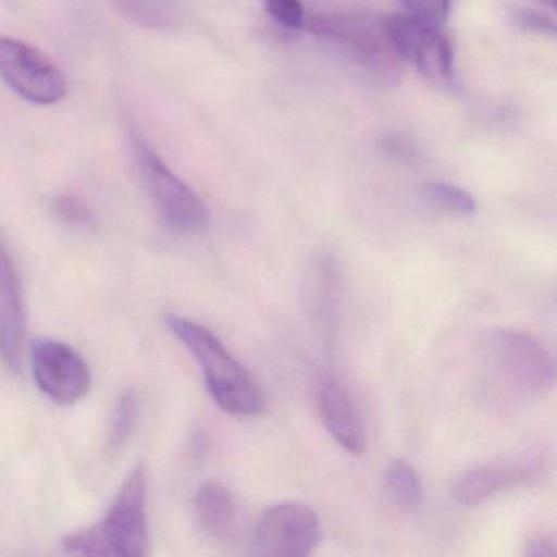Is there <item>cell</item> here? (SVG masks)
<instances>
[{"label": "cell", "instance_id": "12", "mask_svg": "<svg viewBox=\"0 0 557 557\" xmlns=\"http://www.w3.org/2000/svg\"><path fill=\"white\" fill-rule=\"evenodd\" d=\"M318 407L322 422L345 451L360 456L367 451L363 420L348 391L337 377L324 374L318 384Z\"/></svg>", "mask_w": 557, "mask_h": 557}, {"label": "cell", "instance_id": "5", "mask_svg": "<svg viewBox=\"0 0 557 557\" xmlns=\"http://www.w3.org/2000/svg\"><path fill=\"white\" fill-rule=\"evenodd\" d=\"M132 146L143 184L162 223L182 236L205 233L210 226V211L197 191L175 175L141 136L136 135Z\"/></svg>", "mask_w": 557, "mask_h": 557}, {"label": "cell", "instance_id": "15", "mask_svg": "<svg viewBox=\"0 0 557 557\" xmlns=\"http://www.w3.org/2000/svg\"><path fill=\"white\" fill-rule=\"evenodd\" d=\"M112 4L126 21L152 30L175 27L184 15L181 0H112Z\"/></svg>", "mask_w": 557, "mask_h": 557}, {"label": "cell", "instance_id": "22", "mask_svg": "<svg viewBox=\"0 0 557 557\" xmlns=\"http://www.w3.org/2000/svg\"><path fill=\"white\" fill-rule=\"evenodd\" d=\"M511 17L515 18L521 30L541 35L556 34V25H554L553 18L546 17L540 12L530 11V9H515Z\"/></svg>", "mask_w": 557, "mask_h": 557}, {"label": "cell", "instance_id": "7", "mask_svg": "<svg viewBox=\"0 0 557 557\" xmlns=\"http://www.w3.org/2000/svg\"><path fill=\"white\" fill-rule=\"evenodd\" d=\"M0 77L35 106H54L66 97V77L41 51L14 38L0 37Z\"/></svg>", "mask_w": 557, "mask_h": 557}, {"label": "cell", "instance_id": "18", "mask_svg": "<svg viewBox=\"0 0 557 557\" xmlns=\"http://www.w3.org/2000/svg\"><path fill=\"white\" fill-rule=\"evenodd\" d=\"M138 412V399L135 394H123L113 410L112 423H110V446L113 449L122 448L128 442L129 436L135 432Z\"/></svg>", "mask_w": 557, "mask_h": 557}, {"label": "cell", "instance_id": "17", "mask_svg": "<svg viewBox=\"0 0 557 557\" xmlns=\"http://www.w3.org/2000/svg\"><path fill=\"white\" fill-rule=\"evenodd\" d=\"M423 195L430 203L448 213L469 216L475 211V201L471 194L446 182H429L423 187Z\"/></svg>", "mask_w": 557, "mask_h": 557}, {"label": "cell", "instance_id": "11", "mask_svg": "<svg viewBox=\"0 0 557 557\" xmlns=\"http://www.w3.org/2000/svg\"><path fill=\"white\" fill-rule=\"evenodd\" d=\"M27 312L21 278L8 244L0 237V361L11 373L24 370Z\"/></svg>", "mask_w": 557, "mask_h": 557}, {"label": "cell", "instance_id": "4", "mask_svg": "<svg viewBox=\"0 0 557 557\" xmlns=\"http://www.w3.org/2000/svg\"><path fill=\"white\" fill-rule=\"evenodd\" d=\"M312 32L373 83L389 87L399 81V58L389 47L383 21L364 14L324 15L314 18Z\"/></svg>", "mask_w": 557, "mask_h": 557}, {"label": "cell", "instance_id": "6", "mask_svg": "<svg viewBox=\"0 0 557 557\" xmlns=\"http://www.w3.org/2000/svg\"><path fill=\"white\" fill-rule=\"evenodd\" d=\"M321 523L311 507L296 502L267 508L253 530L250 554L259 557H305L318 547Z\"/></svg>", "mask_w": 557, "mask_h": 557}, {"label": "cell", "instance_id": "1", "mask_svg": "<svg viewBox=\"0 0 557 557\" xmlns=\"http://www.w3.org/2000/svg\"><path fill=\"white\" fill-rule=\"evenodd\" d=\"M165 324L197 358L208 393L224 412L239 417L262 412L265 397L259 384L210 329L177 314H169Z\"/></svg>", "mask_w": 557, "mask_h": 557}, {"label": "cell", "instance_id": "16", "mask_svg": "<svg viewBox=\"0 0 557 557\" xmlns=\"http://www.w3.org/2000/svg\"><path fill=\"white\" fill-rule=\"evenodd\" d=\"M386 488L391 498L406 510H417L423 504V484L419 472L406 459L391 462L386 471Z\"/></svg>", "mask_w": 557, "mask_h": 557}, {"label": "cell", "instance_id": "14", "mask_svg": "<svg viewBox=\"0 0 557 557\" xmlns=\"http://www.w3.org/2000/svg\"><path fill=\"white\" fill-rule=\"evenodd\" d=\"M195 513L198 523L210 536L224 540L236 527V498L223 482H205L195 497Z\"/></svg>", "mask_w": 557, "mask_h": 557}, {"label": "cell", "instance_id": "20", "mask_svg": "<svg viewBox=\"0 0 557 557\" xmlns=\"http://www.w3.org/2000/svg\"><path fill=\"white\" fill-rule=\"evenodd\" d=\"M270 17L286 30H299L305 25V8L301 0H263Z\"/></svg>", "mask_w": 557, "mask_h": 557}, {"label": "cell", "instance_id": "23", "mask_svg": "<svg viewBox=\"0 0 557 557\" xmlns=\"http://www.w3.org/2000/svg\"><path fill=\"white\" fill-rule=\"evenodd\" d=\"M556 537L549 533H533L524 541V556L528 557H554L556 556Z\"/></svg>", "mask_w": 557, "mask_h": 557}, {"label": "cell", "instance_id": "10", "mask_svg": "<svg viewBox=\"0 0 557 557\" xmlns=\"http://www.w3.org/2000/svg\"><path fill=\"white\" fill-rule=\"evenodd\" d=\"M30 357L37 386L53 403L71 406L86 396L90 387V370L73 347L40 338L32 345Z\"/></svg>", "mask_w": 557, "mask_h": 557}, {"label": "cell", "instance_id": "9", "mask_svg": "<svg viewBox=\"0 0 557 557\" xmlns=\"http://www.w3.org/2000/svg\"><path fill=\"white\" fill-rule=\"evenodd\" d=\"M546 471L547 458L544 453H523L497 459L459 474L453 482L451 495L458 504L475 507L502 492L543 481Z\"/></svg>", "mask_w": 557, "mask_h": 557}, {"label": "cell", "instance_id": "21", "mask_svg": "<svg viewBox=\"0 0 557 557\" xmlns=\"http://www.w3.org/2000/svg\"><path fill=\"white\" fill-rule=\"evenodd\" d=\"M54 213L64 223L76 227H87L92 224L94 216L89 208L74 197H58L53 203Z\"/></svg>", "mask_w": 557, "mask_h": 557}, {"label": "cell", "instance_id": "2", "mask_svg": "<svg viewBox=\"0 0 557 557\" xmlns=\"http://www.w3.org/2000/svg\"><path fill=\"white\" fill-rule=\"evenodd\" d=\"M63 546L77 556H146L149 528L145 469L129 474L102 521L64 537Z\"/></svg>", "mask_w": 557, "mask_h": 557}, {"label": "cell", "instance_id": "13", "mask_svg": "<svg viewBox=\"0 0 557 557\" xmlns=\"http://www.w3.org/2000/svg\"><path fill=\"white\" fill-rule=\"evenodd\" d=\"M342 273L337 260L322 256L309 273L308 308L315 324L331 332L341 306Z\"/></svg>", "mask_w": 557, "mask_h": 557}, {"label": "cell", "instance_id": "8", "mask_svg": "<svg viewBox=\"0 0 557 557\" xmlns=\"http://www.w3.org/2000/svg\"><path fill=\"white\" fill-rule=\"evenodd\" d=\"M383 28L399 60L416 66L430 81L446 83L451 79L455 54L451 41L442 28L430 27L409 14L383 18Z\"/></svg>", "mask_w": 557, "mask_h": 557}, {"label": "cell", "instance_id": "3", "mask_svg": "<svg viewBox=\"0 0 557 557\" xmlns=\"http://www.w3.org/2000/svg\"><path fill=\"white\" fill-rule=\"evenodd\" d=\"M492 380L518 399H540L556 383L553 354L534 335L518 329H497L484 344Z\"/></svg>", "mask_w": 557, "mask_h": 557}, {"label": "cell", "instance_id": "19", "mask_svg": "<svg viewBox=\"0 0 557 557\" xmlns=\"http://www.w3.org/2000/svg\"><path fill=\"white\" fill-rule=\"evenodd\" d=\"M410 17L430 25L443 28L448 18L449 0H399Z\"/></svg>", "mask_w": 557, "mask_h": 557}]
</instances>
